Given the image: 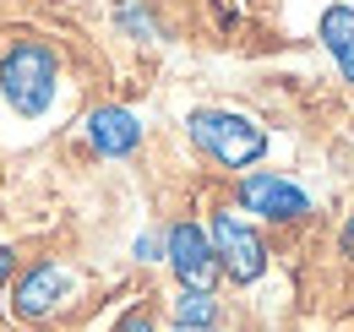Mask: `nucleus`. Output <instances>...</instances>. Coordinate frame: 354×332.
Listing matches in <instances>:
<instances>
[{
	"label": "nucleus",
	"mask_w": 354,
	"mask_h": 332,
	"mask_svg": "<svg viewBox=\"0 0 354 332\" xmlns=\"http://www.w3.org/2000/svg\"><path fill=\"white\" fill-rule=\"evenodd\" d=\"M82 131H88V147L98 158H131L136 147H142V120H136L131 109H120V104L93 109Z\"/></svg>",
	"instance_id": "obj_7"
},
{
	"label": "nucleus",
	"mask_w": 354,
	"mask_h": 332,
	"mask_svg": "<svg viewBox=\"0 0 354 332\" xmlns=\"http://www.w3.org/2000/svg\"><path fill=\"white\" fill-rule=\"evenodd\" d=\"M136 261H164V234H136Z\"/></svg>",
	"instance_id": "obj_11"
},
{
	"label": "nucleus",
	"mask_w": 354,
	"mask_h": 332,
	"mask_svg": "<svg viewBox=\"0 0 354 332\" xmlns=\"http://www.w3.org/2000/svg\"><path fill=\"white\" fill-rule=\"evenodd\" d=\"M185 136L202 158H213L223 169H251L267 153V131L257 115L240 109H191L185 115Z\"/></svg>",
	"instance_id": "obj_2"
},
{
	"label": "nucleus",
	"mask_w": 354,
	"mask_h": 332,
	"mask_svg": "<svg viewBox=\"0 0 354 332\" xmlns=\"http://www.w3.org/2000/svg\"><path fill=\"white\" fill-rule=\"evenodd\" d=\"M115 332H158V327H153V316H147V311H126Z\"/></svg>",
	"instance_id": "obj_12"
},
{
	"label": "nucleus",
	"mask_w": 354,
	"mask_h": 332,
	"mask_svg": "<svg viewBox=\"0 0 354 332\" xmlns=\"http://www.w3.org/2000/svg\"><path fill=\"white\" fill-rule=\"evenodd\" d=\"M169 316H175V327H218V299L202 289H180Z\"/></svg>",
	"instance_id": "obj_9"
},
{
	"label": "nucleus",
	"mask_w": 354,
	"mask_h": 332,
	"mask_svg": "<svg viewBox=\"0 0 354 332\" xmlns=\"http://www.w3.org/2000/svg\"><path fill=\"white\" fill-rule=\"evenodd\" d=\"M164 261H169V273L180 278V289L213 294V284L223 278L218 250H213V234H207L202 223H191V218H180V223L164 229Z\"/></svg>",
	"instance_id": "obj_4"
},
{
	"label": "nucleus",
	"mask_w": 354,
	"mask_h": 332,
	"mask_svg": "<svg viewBox=\"0 0 354 332\" xmlns=\"http://www.w3.org/2000/svg\"><path fill=\"white\" fill-rule=\"evenodd\" d=\"M55 87H60V55L39 39H17L0 55V98L22 115V120H39L49 104H55Z\"/></svg>",
	"instance_id": "obj_1"
},
{
	"label": "nucleus",
	"mask_w": 354,
	"mask_h": 332,
	"mask_svg": "<svg viewBox=\"0 0 354 332\" xmlns=\"http://www.w3.org/2000/svg\"><path fill=\"white\" fill-rule=\"evenodd\" d=\"M234 196H240V208L257 212L262 223H306L310 218V196L295 185V180H283V174H240V185H234Z\"/></svg>",
	"instance_id": "obj_6"
},
{
	"label": "nucleus",
	"mask_w": 354,
	"mask_h": 332,
	"mask_svg": "<svg viewBox=\"0 0 354 332\" xmlns=\"http://www.w3.org/2000/svg\"><path fill=\"white\" fill-rule=\"evenodd\" d=\"M71 289H77L71 267L33 261V267H22V273L11 278V316H17V322H44V316H55V311L66 305Z\"/></svg>",
	"instance_id": "obj_5"
},
{
	"label": "nucleus",
	"mask_w": 354,
	"mask_h": 332,
	"mask_svg": "<svg viewBox=\"0 0 354 332\" xmlns=\"http://www.w3.org/2000/svg\"><path fill=\"white\" fill-rule=\"evenodd\" d=\"M338 246H344V256H354V212H349V223H344V234H338Z\"/></svg>",
	"instance_id": "obj_14"
},
{
	"label": "nucleus",
	"mask_w": 354,
	"mask_h": 332,
	"mask_svg": "<svg viewBox=\"0 0 354 332\" xmlns=\"http://www.w3.org/2000/svg\"><path fill=\"white\" fill-rule=\"evenodd\" d=\"M115 22H120L131 39H158V22H153L136 0H115Z\"/></svg>",
	"instance_id": "obj_10"
},
{
	"label": "nucleus",
	"mask_w": 354,
	"mask_h": 332,
	"mask_svg": "<svg viewBox=\"0 0 354 332\" xmlns=\"http://www.w3.org/2000/svg\"><path fill=\"white\" fill-rule=\"evenodd\" d=\"M175 332H218V327H175Z\"/></svg>",
	"instance_id": "obj_15"
},
{
	"label": "nucleus",
	"mask_w": 354,
	"mask_h": 332,
	"mask_svg": "<svg viewBox=\"0 0 354 332\" xmlns=\"http://www.w3.org/2000/svg\"><path fill=\"white\" fill-rule=\"evenodd\" d=\"M316 39H322V49L333 55L338 77L354 87V6H327L322 22H316Z\"/></svg>",
	"instance_id": "obj_8"
},
{
	"label": "nucleus",
	"mask_w": 354,
	"mask_h": 332,
	"mask_svg": "<svg viewBox=\"0 0 354 332\" xmlns=\"http://www.w3.org/2000/svg\"><path fill=\"white\" fill-rule=\"evenodd\" d=\"M11 273H17V250H11V246H0V289L11 284Z\"/></svg>",
	"instance_id": "obj_13"
},
{
	"label": "nucleus",
	"mask_w": 354,
	"mask_h": 332,
	"mask_svg": "<svg viewBox=\"0 0 354 332\" xmlns=\"http://www.w3.org/2000/svg\"><path fill=\"white\" fill-rule=\"evenodd\" d=\"M207 234L218 250V267L229 284H257L267 273V240L257 234V223H245L234 208H218L207 218Z\"/></svg>",
	"instance_id": "obj_3"
}]
</instances>
